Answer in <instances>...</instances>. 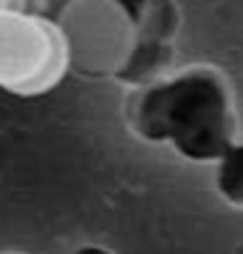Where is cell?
<instances>
[{"label": "cell", "mask_w": 243, "mask_h": 254, "mask_svg": "<svg viewBox=\"0 0 243 254\" xmlns=\"http://www.w3.org/2000/svg\"><path fill=\"white\" fill-rule=\"evenodd\" d=\"M73 63L63 26L26 8L0 11V89L18 97L52 92Z\"/></svg>", "instance_id": "cell-1"}, {"label": "cell", "mask_w": 243, "mask_h": 254, "mask_svg": "<svg viewBox=\"0 0 243 254\" xmlns=\"http://www.w3.org/2000/svg\"><path fill=\"white\" fill-rule=\"evenodd\" d=\"M157 124L175 139L183 155L217 160L233 144V110L228 92L214 73L191 71L154 97Z\"/></svg>", "instance_id": "cell-2"}, {"label": "cell", "mask_w": 243, "mask_h": 254, "mask_svg": "<svg viewBox=\"0 0 243 254\" xmlns=\"http://www.w3.org/2000/svg\"><path fill=\"white\" fill-rule=\"evenodd\" d=\"M217 189L225 199L243 204V142H233L217 160Z\"/></svg>", "instance_id": "cell-3"}, {"label": "cell", "mask_w": 243, "mask_h": 254, "mask_svg": "<svg viewBox=\"0 0 243 254\" xmlns=\"http://www.w3.org/2000/svg\"><path fill=\"white\" fill-rule=\"evenodd\" d=\"M5 8H26V0H0V11Z\"/></svg>", "instance_id": "cell-4"}]
</instances>
